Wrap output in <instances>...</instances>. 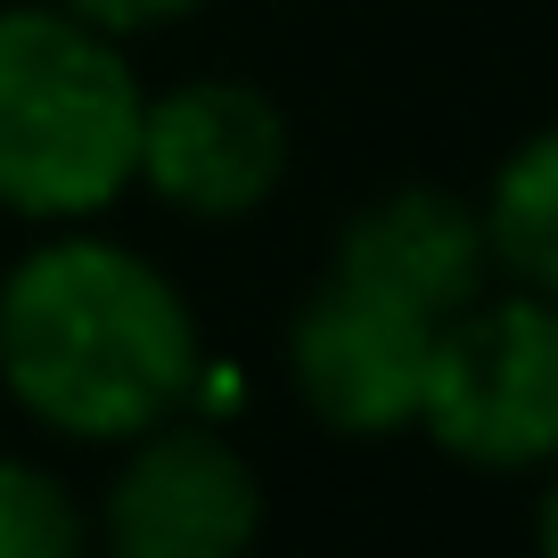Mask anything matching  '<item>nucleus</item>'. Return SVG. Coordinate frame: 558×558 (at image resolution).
<instances>
[{"instance_id":"5","label":"nucleus","mask_w":558,"mask_h":558,"mask_svg":"<svg viewBox=\"0 0 558 558\" xmlns=\"http://www.w3.org/2000/svg\"><path fill=\"white\" fill-rule=\"evenodd\" d=\"M288 107L246 74H190L148 90L140 116V190L181 222H255L288 181Z\"/></svg>"},{"instance_id":"11","label":"nucleus","mask_w":558,"mask_h":558,"mask_svg":"<svg viewBox=\"0 0 558 558\" xmlns=\"http://www.w3.org/2000/svg\"><path fill=\"white\" fill-rule=\"evenodd\" d=\"M534 558H558V460L542 469V493H534Z\"/></svg>"},{"instance_id":"1","label":"nucleus","mask_w":558,"mask_h":558,"mask_svg":"<svg viewBox=\"0 0 558 558\" xmlns=\"http://www.w3.org/2000/svg\"><path fill=\"white\" fill-rule=\"evenodd\" d=\"M0 395L41 436L123 452L206 395V320L148 246L107 222L34 230L0 271Z\"/></svg>"},{"instance_id":"4","label":"nucleus","mask_w":558,"mask_h":558,"mask_svg":"<svg viewBox=\"0 0 558 558\" xmlns=\"http://www.w3.org/2000/svg\"><path fill=\"white\" fill-rule=\"evenodd\" d=\"M263 476L214 418H165L132 436L90 501L99 558H255L263 550Z\"/></svg>"},{"instance_id":"7","label":"nucleus","mask_w":558,"mask_h":558,"mask_svg":"<svg viewBox=\"0 0 558 558\" xmlns=\"http://www.w3.org/2000/svg\"><path fill=\"white\" fill-rule=\"evenodd\" d=\"M329 271L444 329L493 288L476 197L444 190V181H395V190L362 197L329 239Z\"/></svg>"},{"instance_id":"3","label":"nucleus","mask_w":558,"mask_h":558,"mask_svg":"<svg viewBox=\"0 0 558 558\" xmlns=\"http://www.w3.org/2000/svg\"><path fill=\"white\" fill-rule=\"evenodd\" d=\"M476 476H542L558 460V304L493 279L427 353L418 427Z\"/></svg>"},{"instance_id":"10","label":"nucleus","mask_w":558,"mask_h":558,"mask_svg":"<svg viewBox=\"0 0 558 558\" xmlns=\"http://www.w3.org/2000/svg\"><path fill=\"white\" fill-rule=\"evenodd\" d=\"M74 17L107 25L116 41H148V34H173V25H190L206 0H66Z\"/></svg>"},{"instance_id":"8","label":"nucleus","mask_w":558,"mask_h":558,"mask_svg":"<svg viewBox=\"0 0 558 558\" xmlns=\"http://www.w3.org/2000/svg\"><path fill=\"white\" fill-rule=\"evenodd\" d=\"M476 222H485V255L501 288H534L558 304V123L525 132L501 165H493L485 197H476Z\"/></svg>"},{"instance_id":"2","label":"nucleus","mask_w":558,"mask_h":558,"mask_svg":"<svg viewBox=\"0 0 558 558\" xmlns=\"http://www.w3.org/2000/svg\"><path fill=\"white\" fill-rule=\"evenodd\" d=\"M148 83L132 41L66 0H0V214L25 230L107 222L140 190Z\"/></svg>"},{"instance_id":"9","label":"nucleus","mask_w":558,"mask_h":558,"mask_svg":"<svg viewBox=\"0 0 558 558\" xmlns=\"http://www.w3.org/2000/svg\"><path fill=\"white\" fill-rule=\"evenodd\" d=\"M0 558H99L90 501L34 452H0Z\"/></svg>"},{"instance_id":"6","label":"nucleus","mask_w":558,"mask_h":558,"mask_svg":"<svg viewBox=\"0 0 558 558\" xmlns=\"http://www.w3.org/2000/svg\"><path fill=\"white\" fill-rule=\"evenodd\" d=\"M427 353H436V329L402 304L369 296L353 279L320 271V288L288 313V386L296 402L329 427V436L353 444H386L418 427V395H427Z\"/></svg>"}]
</instances>
